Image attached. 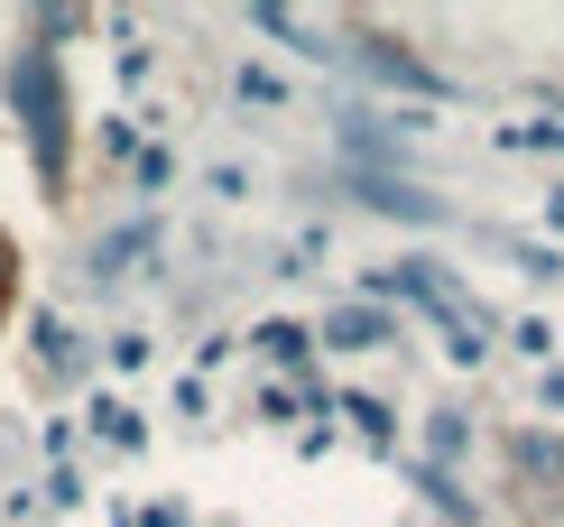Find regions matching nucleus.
<instances>
[{
    "label": "nucleus",
    "mask_w": 564,
    "mask_h": 527,
    "mask_svg": "<svg viewBox=\"0 0 564 527\" xmlns=\"http://www.w3.org/2000/svg\"><path fill=\"white\" fill-rule=\"evenodd\" d=\"M19 111H29V139H37V176L56 185L65 176V121H56V56L46 46L19 56Z\"/></svg>",
    "instance_id": "nucleus-1"
},
{
    "label": "nucleus",
    "mask_w": 564,
    "mask_h": 527,
    "mask_svg": "<svg viewBox=\"0 0 564 527\" xmlns=\"http://www.w3.org/2000/svg\"><path fill=\"white\" fill-rule=\"evenodd\" d=\"M324 343H343V352H380V343H398V333H389L380 305H334V315H324Z\"/></svg>",
    "instance_id": "nucleus-2"
},
{
    "label": "nucleus",
    "mask_w": 564,
    "mask_h": 527,
    "mask_svg": "<svg viewBox=\"0 0 564 527\" xmlns=\"http://www.w3.org/2000/svg\"><path fill=\"white\" fill-rule=\"evenodd\" d=\"M361 195H370V204H380V213H408V223H435V213H444L435 195H416V185H389V176H370V185H361Z\"/></svg>",
    "instance_id": "nucleus-3"
},
{
    "label": "nucleus",
    "mask_w": 564,
    "mask_h": 527,
    "mask_svg": "<svg viewBox=\"0 0 564 527\" xmlns=\"http://www.w3.org/2000/svg\"><path fill=\"white\" fill-rule=\"evenodd\" d=\"M149 241H158V232H149V223H130V232H111V241H102V250H93V278H121V269H130V259H139V250H149Z\"/></svg>",
    "instance_id": "nucleus-4"
},
{
    "label": "nucleus",
    "mask_w": 564,
    "mask_h": 527,
    "mask_svg": "<svg viewBox=\"0 0 564 527\" xmlns=\"http://www.w3.org/2000/svg\"><path fill=\"white\" fill-rule=\"evenodd\" d=\"M250 29H269V37H288V46H296V56H324V37H315V29H305V19H296V10H269V0H260V10H250Z\"/></svg>",
    "instance_id": "nucleus-5"
},
{
    "label": "nucleus",
    "mask_w": 564,
    "mask_h": 527,
    "mask_svg": "<svg viewBox=\"0 0 564 527\" xmlns=\"http://www.w3.org/2000/svg\"><path fill=\"white\" fill-rule=\"evenodd\" d=\"M93 435H102V444H121V453H139V407L102 398V407H93Z\"/></svg>",
    "instance_id": "nucleus-6"
},
{
    "label": "nucleus",
    "mask_w": 564,
    "mask_h": 527,
    "mask_svg": "<svg viewBox=\"0 0 564 527\" xmlns=\"http://www.w3.org/2000/svg\"><path fill=\"white\" fill-rule=\"evenodd\" d=\"M231 93H241V103H260V111H278V103H288V84H278L269 65H241V84H231Z\"/></svg>",
    "instance_id": "nucleus-7"
},
{
    "label": "nucleus",
    "mask_w": 564,
    "mask_h": 527,
    "mask_svg": "<svg viewBox=\"0 0 564 527\" xmlns=\"http://www.w3.org/2000/svg\"><path fill=\"white\" fill-rule=\"evenodd\" d=\"M37 352H46V370H75V333H65L56 315H37Z\"/></svg>",
    "instance_id": "nucleus-8"
},
{
    "label": "nucleus",
    "mask_w": 564,
    "mask_h": 527,
    "mask_svg": "<svg viewBox=\"0 0 564 527\" xmlns=\"http://www.w3.org/2000/svg\"><path fill=\"white\" fill-rule=\"evenodd\" d=\"M250 343H260L269 362H296V352H305V333H296V324H260V333H250Z\"/></svg>",
    "instance_id": "nucleus-9"
},
{
    "label": "nucleus",
    "mask_w": 564,
    "mask_h": 527,
    "mask_svg": "<svg viewBox=\"0 0 564 527\" xmlns=\"http://www.w3.org/2000/svg\"><path fill=\"white\" fill-rule=\"evenodd\" d=\"M343 417H361V435L389 444V407H380V398H343Z\"/></svg>",
    "instance_id": "nucleus-10"
},
{
    "label": "nucleus",
    "mask_w": 564,
    "mask_h": 527,
    "mask_svg": "<svg viewBox=\"0 0 564 527\" xmlns=\"http://www.w3.org/2000/svg\"><path fill=\"white\" fill-rule=\"evenodd\" d=\"M509 149H564V121H519V130H509Z\"/></svg>",
    "instance_id": "nucleus-11"
},
{
    "label": "nucleus",
    "mask_w": 564,
    "mask_h": 527,
    "mask_svg": "<svg viewBox=\"0 0 564 527\" xmlns=\"http://www.w3.org/2000/svg\"><path fill=\"white\" fill-rule=\"evenodd\" d=\"M139 527H185V509H149V518H139Z\"/></svg>",
    "instance_id": "nucleus-12"
},
{
    "label": "nucleus",
    "mask_w": 564,
    "mask_h": 527,
    "mask_svg": "<svg viewBox=\"0 0 564 527\" xmlns=\"http://www.w3.org/2000/svg\"><path fill=\"white\" fill-rule=\"evenodd\" d=\"M546 398H555V407H564V370H546Z\"/></svg>",
    "instance_id": "nucleus-13"
},
{
    "label": "nucleus",
    "mask_w": 564,
    "mask_h": 527,
    "mask_svg": "<svg viewBox=\"0 0 564 527\" xmlns=\"http://www.w3.org/2000/svg\"><path fill=\"white\" fill-rule=\"evenodd\" d=\"M0 297H10V250H0Z\"/></svg>",
    "instance_id": "nucleus-14"
}]
</instances>
